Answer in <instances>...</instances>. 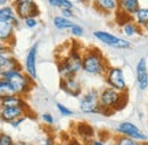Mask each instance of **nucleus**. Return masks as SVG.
Wrapping results in <instances>:
<instances>
[{
  "instance_id": "12",
  "label": "nucleus",
  "mask_w": 148,
  "mask_h": 145,
  "mask_svg": "<svg viewBox=\"0 0 148 145\" xmlns=\"http://www.w3.org/2000/svg\"><path fill=\"white\" fill-rule=\"evenodd\" d=\"M59 87L64 93H66L73 97H79L82 93V85L75 77L62 78Z\"/></svg>"
},
{
  "instance_id": "20",
  "label": "nucleus",
  "mask_w": 148,
  "mask_h": 145,
  "mask_svg": "<svg viewBox=\"0 0 148 145\" xmlns=\"http://www.w3.org/2000/svg\"><path fill=\"white\" fill-rule=\"evenodd\" d=\"M134 23L139 28H148V8H139L133 15Z\"/></svg>"
},
{
  "instance_id": "24",
  "label": "nucleus",
  "mask_w": 148,
  "mask_h": 145,
  "mask_svg": "<svg viewBox=\"0 0 148 145\" xmlns=\"http://www.w3.org/2000/svg\"><path fill=\"white\" fill-rule=\"evenodd\" d=\"M47 2L51 6L58 9H73L74 3L71 0H47Z\"/></svg>"
},
{
  "instance_id": "39",
  "label": "nucleus",
  "mask_w": 148,
  "mask_h": 145,
  "mask_svg": "<svg viewBox=\"0 0 148 145\" xmlns=\"http://www.w3.org/2000/svg\"><path fill=\"white\" fill-rule=\"evenodd\" d=\"M105 145H115V139L114 141H107V142H105Z\"/></svg>"
},
{
  "instance_id": "22",
  "label": "nucleus",
  "mask_w": 148,
  "mask_h": 145,
  "mask_svg": "<svg viewBox=\"0 0 148 145\" xmlns=\"http://www.w3.org/2000/svg\"><path fill=\"white\" fill-rule=\"evenodd\" d=\"M76 130H77L79 136L81 138H84V139L87 138V141L88 139H91L93 137V134H95L92 127L90 125H88V124H84V122L79 124L77 127H76Z\"/></svg>"
},
{
  "instance_id": "18",
  "label": "nucleus",
  "mask_w": 148,
  "mask_h": 145,
  "mask_svg": "<svg viewBox=\"0 0 148 145\" xmlns=\"http://www.w3.org/2000/svg\"><path fill=\"white\" fill-rule=\"evenodd\" d=\"M139 8V0H117V10L128 16H133Z\"/></svg>"
},
{
  "instance_id": "28",
  "label": "nucleus",
  "mask_w": 148,
  "mask_h": 145,
  "mask_svg": "<svg viewBox=\"0 0 148 145\" xmlns=\"http://www.w3.org/2000/svg\"><path fill=\"white\" fill-rule=\"evenodd\" d=\"M25 25V28L27 29H36L39 24V21H38L37 17H29V18H25L24 21H22Z\"/></svg>"
},
{
  "instance_id": "34",
  "label": "nucleus",
  "mask_w": 148,
  "mask_h": 145,
  "mask_svg": "<svg viewBox=\"0 0 148 145\" xmlns=\"http://www.w3.org/2000/svg\"><path fill=\"white\" fill-rule=\"evenodd\" d=\"M89 145H105V142L101 141V139H92Z\"/></svg>"
},
{
  "instance_id": "3",
  "label": "nucleus",
  "mask_w": 148,
  "mask_h": 145,
  "mask_svg": "<svg viewBox=\"0 0 148 145\" xmlns=\"http://www.w3.org/2000/svg\"><path fill=\"white\" fill-rule=\"evenodd\" d=\"M107 68L106 59L98 49H88L82 55V71L86 73L91 75H104Z\"/></svg>"
},
{
  "instance_id": "2",
  "label": "nucleus",
  "mask_w": 148,
  "mask_h": 145,
  "mask_svg": "<svg viewBox=\"0 0 148 145\" xmlns=\"http://www.w3.org/2000/svg\"><path fill=\"white\" fill-rule=\"evenodd\" d=\"M128 103L127 91H117L111 87L104 88L99 93V106L101 113H108V111L122 110Z\"/></svg>"
},
{
  "instance_id": "29",
  "label": "nucleus",
  "mask_w": 148,
  "mask_h": 145,
  "mask_svg": "<svg viewBox=\"0 0 148 145\" xmlns=\"http://www.w3.org/2000/svg\"><path fill=\"white\" fill-rule=\"evenodd\" d=\"M70 31H71V35L74 37H82L83 36V33H84V30H83V28L81 26V25H79V24H75L74 23V25L70 29Z\"/></svg>"
},
{
  "instance_id": "38",
  "label": "nucleus",
  "mask_w": 148,
  "mask_h": 145,
  "mask_svg": "<svg viewBox=\"0 0 148 145\" xmlns=\"http://www.w3.org/2000/svg\"><path fill=\"white\" fill-rule=\"evenodd\" d=\"M26 142H23V141H15L14 142V145H25Z\"/></svg>"
},
{
  "instance_id": "43",
  "label": "nucleus",
  "mask_w": 148,
  "mask_h": 145,
  "mask_svg": "<svg viewBox=\"0 0 148 145\" xmlns=\"http://www.w3.org/2000/svg\"><path fill=\"white\" fill-rule=\"evenodd\" d=\"M147 145H148V144H147Z\"/></svg>"
},
{
  "instance_id": "42",
  "label": "nucleus",
  "mask_w": 148,
  "mask_h": 145,
  "mask_svg": "<svg viewBox=\"0 0 148 145\" xmlns=\"http://www.w3.org/2000/svg\"><path fill=\"white\" fill-rule=\"evenodd\" d=\"M0 131H1V130H0Z\"/></svg>"
},
{
  "instance_id": "25",
  "label": "nucleus",
  "mask_w": 148,
  "mask_h": 145,
  "mask_svg": "<svg viewBox=\"0 0 148 145\" xmlns=\"http://www.w3.org/2000/svg\"><path fill=\"white\" fill-rule=\"evenodd\" d=\"M115 145H141L139 144L137 141H133L127 136H119L115 138Z\"/></svg>"
},
{
  "instance_id": "6",
  "label": "nucleus",
  "mask_w": 148,
  "mask_h": 145,
  "mask_svg": "<svg viewBox=\"0 0 148 145\" xmlns=\"http://www.w3.org/2000/svg\"><path fill=\"white\" fill-rule=\"evenodd\" d=\"M104 77H105V81L108 85V87L117 91H127L128 86H127L123 70L121 68L108 66Z\"/></svg>"
},
{
  "instance_id": "33",
  "label": "nucleus",
  "mask_w": 148,
  "mask_h": 145,
  "mask_svg": "<svg viewBox=\"0 0 148 145\" xmlns=\"http://www.w3.org/2000/svg\"><path fill=\"white\" fill-rule=\"evenodd\" d=\"M62 13V16L65 18H69V19H72L74 17V13L73 9H62L60 10Z\"/></svg>"
},
{
  "instance_id": "26",
  "label": "nucleus",
  "mask_w": 148,
  "mask_h": 145,
  "mask_svg": "<svg viewBox=\"0 0 148 145\" xmlns=\"http://www.w3.org/2000/svg\"><path fill=\"white\" fill-rule=\"evenodd\" d=\"M14 138L3 131H0V145H14Z\"/></svg>"
},
{
  "instance_id": "13",
  "label": "nucleus",
  "mask_w": 148,
  "mask_h": 145,
  "mask_svg": "<svg viewBox=\"0 0 148 145\" xmlns=\"http://www.w3.org/2000/svg\"><path fill=\"white\" fill-rule=\"evenodd\" d=\"M15 31L16 29L12 23L0 22V41L10 49L15 44Z\"/></svg>"
},
{
  "instance_id": "11",
  "label": "nucleus",
  "mask_w": 148,
  "mask_h": 145,
  "mask_svg": "<svg viewBox=\"0 0 148 145\" xmlns=\"http://www.w3.org/2000/svg\"><path fill=\"white\" fill-rule=\"evenodd\" d=\"M116 131L120 135L127 136V137H129L133 141H146L147 139V136L140 131L138 126H136L134 124L129 122V121L121 122L116 128Z\"/></svg>"
},
{
  "instance_id": "27",
  "label": "nucleus",
  "mask_w": 148,
  "mask_h": 145,
  "mask_svg": "<svg viewBox=\"0 0 148 145\" xmlns=\"http://www.w3.org/2000/svg\"><path fill=\"white\" fill-rule=\"evenodd\" d=\"M56 108H57L58 112H59L63 117H72L74 114V112L72 110L69 109L67 106H65V105L62 104V103H57V104H56Z\"/></svg>"
},
{
  "instance_id": "1",
  "label": "nucleus",
  "mask_w": 148,
  "mask_h": 145,
  "mask_svg": "<svg viewBox=\"0 0 148 145\" xmlns=\"http://www.w3.org/2000/svg\"><path fill=\"white\" fill-rule=\"evenodd\" d=\"M0 77L9 82L12 94L25 97L33 88L34 80H32L26 73L23 72V69H13L2 72Z\"/></svg>"
},
{
  "instance_id": "31",
  "label": "nucleus",
  "mask_w": 148,
  "mask_h": 145,
  "mask_svg": "<svg viewBox=\"0 0 148 145\" xmlns=\"http://www.w3.org/2000/svg\"><path fill=\"white\" fill-rule=\"evenodd\" d=\"M41 119H42V121H43L45 124H47L48 126H53L54 122H55V119H54L53 114H50V113H43V114L41 115Z\"/></svg>"
},
{
  "instance_id": "30",
  "label": "nucleus",
  "mask_w": 148,
  "mask_h": 145,
  "mask_svg": "<svg viewBox=\"0 0 148 145\" xmlns=\"http://www.w3.org/2000/svg\"><path fill=\"white\" fill-rule=\"evenodd\" d=\"M6 93H10V86L9 82L0 77V94H6Z\"/></svg>"
},
{
  "instance_id": "41",
  "label": "nucleus",
  "mask_w": 148,
  "mask_h": 145,
  "mask_svg": "<svg viewBox=\"0 0 148 145\" xmlns=\"http://www.w3.org/2000/svg\"><path fill=\"white\" fill-rule=\"evenodd\" d=\"M0 75H1V73H0Z\"/></svg>"
},
{
  "instance_id": "17",
  "label": "nucleus",
  "mask_w": 148,
  "mask_h": 145,
  "mask_svg": "<svg viewBox=\"0 0 148 145\" xmlns=\"http://www.w3.org/2000/svg\"><path fill=\"white\" fill-rule=\"evenodd\" d=\"M0 22L12 23L14 25V28L17 29V28H19L22 21L16 16L13 6L12 5H6V6L0 7Z\"/></svg>"
},
{
  "instance_id": "40",
  "label": "nucleus",
  "mask_w": 148,
  "mask_h": 145,
  "mask_svg": "<svg viewBox=\"0 0 148 145\" xmlns=\"http://www.w3.org/2000/svg\"><path fill=\"white\" fill-rule=\"evenodd\" d=\"M25 145H37V144H34V143H26Z\"/></svg>"
},
{
  "instance_id": "4",
  "label": "nucleus",
  "mask_w": 148,
  "mask_h": 145,
  "mask_svg": "<svg viewBox=\"0 0 148 145\" xmlns=\"http://www.w3.org/2000/svg\"><path fill=\"white\" fill-rule=\"evenodd\" d=\"M82 70V55L79 50L74 49L70 52L58 64V71L62 78L76 77V74Z\"/></svg>"
},
{
  "instance_id": "19",
  "label": "nucleus",
  "mask_w": 148,
  "mask_h": 145,
  "mask_svg": "<svg viewBox=\"0 0 148 145\" xmlns=\"http://www.w3.org/2000/svg\"><path fill=\"white\" fill-rule=\"evenodd\" d=\"M93 3L95 7L104 14H111L117 10V0H93Z\"/></svg>"
},
{
  "instance_id": "32",
  "label": "nucleus",
  "mask_w": 148,
  "mask_h": 145,
  "mask_svg": "<svg viewBox=\"0 0 148 145\" xmlns=\"http://www.w3.org/2000/svg\"><path fill=\"white\" fill-rule=\"evenodd\" d=\"M27 117H29V114H26V115H23V117H21L18 119H16V120H14L12 124H9L10 126L13 128H19L21 127V125L23 124V122H25V120L27 119Z\"/></svg>"
},
{
  "instance_id": "10",
  "label": "nucleus",
  "mask_w": 148,
  "mask_h": 145,
  "mask_svg": "<svg viewBox=\"0 0 148 145\" xmlns=\"http://www.w3.org/2000/svg\"><path fill=\"white\" fill-rule=\"evenodd\" d=\"M29 114L27 106H6L0 108V120L3 124H12L14 120Z\"/></svg>"
},
{
  "instance_id": "8",
  "label": "nucleus",
  "mask_w": 148,
  "mask_h": 145,
  "mask_svg": "<svg viewBox=\"0 0 148 145\" xmlns=\"http://www.w3.org/2000/svg\"><path fill=\"white\" fill-rule=\"evenodd\" d=\"M79 108L81 112L87 114L101 113L100 106H99V91L97 89H90L87 91L81 97Z\"/></svg>"
},
{
  "instance_id": "35",
  "label": "nucleus",
  "mask_w": 148,
  "mask_h": 145,
  "mask_svg": "<svg viewBox=\"0 0 148 145\" xmlns=\"http://www.w3.org/2000/svg\"><path fill=\"white\" fill-rule=\"evenodd\" d=\"M43 145H55V142H54V139L51 137H47L45 139V142H43Z\"/></svg>"
},
{
  "instance_id": "16",
  "label": "nucleus",
  "mask_w": 148,
  "mask_h": 145,
  "mask_svg": "<svg viewBox=\"0 0 148 145\" xmlns=\"http://www.w3.org/2000/svg\"><path fill=\"white\" fill-rule=\"evenodd\" d=\"M6 106H27L25 98L12 94V93H6V94H0V108H6Z\"/></svg>"
},
{
  "instance_id": "15",
  "label": "nucleus",
  "mask_w": 148,
  "mask_h": 145,
  "mask_svg": "<svg viewBox=\"0 0 148 145\" xmlns=\"http://www.w3.org/2000/svg\"><path fill=\"white\" fill-rule=\"evenodd\" d=\"M13 69H23L18 61L12 55V50L0 53V73L13 70Z\"/></svg>"
},
{
  "instance_id": "14",
  "label": "nucleus",
  "mask_w": 148,
  "mask_h": 145,
  "mask_svg": "<svg viewBox=\"0 0 148 145\" xmlns=\"http://www.w3.org/2000/svg\"><path fill=\"white\" fill-rule=\"evenodd\" d=\"M136 74H137V82L140 90H146L148 88V70L147 62L145 57H141L136 66Z\"/></svg>"
},
{
  "instance_id": "23",
  "label": "nucleus",
  "mask_w": 148,
  "mask_h": 145,
  "mask_svg": "<svg viewBox=\"0 0 148 145\" xmlns=\"http://www.w3.org/2000/svg\"><path fill=\"white\" fill-rule=\"evenodd\" d=\"M139 29L140 28L133 21H128L122 24V32L127 37H133L136 33H139Z\"/></svg>"
},
{
  "instance_id": "37",
  "label": "nucleus",
  "mask_w": 148,
  "mask_h": 145,
  "mask_svg": "<svg viewBox=\"0 0 148 145\" xmlns=\"http://www.w3.org/2000/svg\"><path fill=\"white\" fill-rule=\"evenodd\" d=\"M10 0H0V7L2 6H6V5H9Z\"/></svg>"
},
{
  "instance_id": "5",
  "label": "nucleus",
  "mask_w": 148,
  "mask_h": 145,
  "mask_svg": "<svg viewBox=\"0 0 148 145\" xmlns=\"http://www.w3.org/2000/svg\"><path fill=\"white\" fill-rule=\"evenodd\" d=\"M12 6L15 10L16 16L24 21L29 17H39L40 9L36 0H13Z\"/></svg>"
},
{
  "instance_id": "21",
  "label": "nucleus",
  "mask_w": 148,
  "mask_h": 145,
  "mask_svg": "<svg viewBox=\"0 0 148 145\" xmlns=\"http://www.w3.org/2000/svg\"><path fill=\"white\" fill-rule=\"evenodd\" d=\"M53 24L57 30H70L74 25L73 21L63 17L62 15H56L53 18Z\"/></svg>"
},
{
  "instance_id": "36",
  "label": "nucleus",
  "mask_w": 148,
  "mask_h": 145,
  "mask_svg": "<svg viewBox=\"0 0 148 145\" xmlns=\"http://www.w3.org/2000/svg\"><path fill=\"white\" fill-rule=\"evenodd\" d=\"M8 50H12V49L8 48L5 44H2V42L0 41V53H1V52H8Z\"/></svg>"
},
{
  "instance_id": "9",
  "label": "nucleus",
  "mask_w": 148,
  "mask_h": 145,
  "mask_svg": "<svg viewBox=\"0 0 148 145\" xmlns=\"http://www.w3.org/2000/svg\"><path fill=\"white\" fill-rule=\"evenodd\" d=\"M38 50H39V44H33L27 54L25 56L24 61V72L26 73L32 80H37L38 71H37V58H38Z\"/></svg>"
},
{
  "instance_id": "7",
  "label": "nucleus",
  "mask_w": 148,
  "mask_h": 145,
  "mask_svg": "<svg viewBox=\"0 0 148 145\" xmlns=\"http://www.w3.org/2000/svg\"><path fill=\"white\" fill-rule=\"evenodd\" d=\"M93 37L100 41L101 44L112 47V48H116V49H128L131 47V42L129 40L124 39V38H120L113 35L111 32L107 31H103V30H98L93 32Z\"/></svg>"
}]
</instances>
